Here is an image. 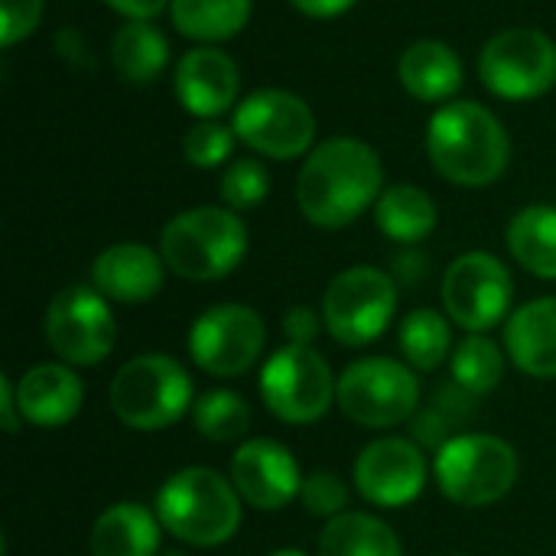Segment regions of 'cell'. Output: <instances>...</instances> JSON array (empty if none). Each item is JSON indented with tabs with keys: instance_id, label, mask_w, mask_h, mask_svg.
<instances>
[{
	"instance_id": "obj_1",
	"label": "cell",
	"mask_w": 556,
	"mask_h": 556,
	"mask_svg": "<svg viewBox=\"0 0 556 556\" xmlns=\"http://www.w3.org/2000/svg\"><path fill=\"white\" fill-rule=\"evenodd\" d=\"M384 192V163L358 137H329L313 147L296 176V205L316 228L336 231L375 208Z\"/></svg>"
},
{
	"instance_id": "obj_2",
	"label": "cell",
	"mask_w": 556,
	"mask_h": 556,
	"mask_svg": "<svg viewBox=\"0 0 556 556\" xmlns=\"http://www.w3.org/2000/svg\"><path fill=\"white\" fill-rule=\"evenodd\" d=\"M427 156L446 182L485 189L505 176L511 163V137L485 104L446 101L427 124Z\"/></svg>"
},
{
	"instance_id": "obj_3",
	"label": "cell",
	"mask_w": 556,
	"mask_h": 556,
	"mask_svg": "<svg viewBox=\"0 0 556 556\" xmlns=\"http://www.w3.org/2000/svg\"><path fill=\"white\" fill-rule=\"evenodd\" d=\"M153 511L176 541L189 547H222L238 534L244 502L222 472L186 466L160 485Z\"/></svg>"
},
{
	"instance_id": "obj_4",
	"label": "cell",
	"mask_w": 556,
	"mask_h": 556,
	"mask_svg": "<svg viewBox=\"0 0 556 556\" xmlns=\"http://www.w3.org/2000/svg\"><path fill=\"white\" fill-rule=\"evenodd\" d=\"M160 254L176 277L215 283L241 267L248 254V228L228 205H195L166 222Z\"/></svg>"
},
{
	"instance_id": "obj_5",
	"label": "cell",
	"mask_w": 556,
	"mask_h": 556,
	"mask_svg": "<svg viewBox=\"0 0 556 556\" xmlns=\"http://www.w3.org/2000/svg\"><path fill=\"white\" fill-rule=\"evenodd\" d=\"M108 397L114 417L137 433L169 430L195 404L189 371L163 352H143L124 362L111 381Z\"/></svg>"
},
{
	"instance_id": "obj_6",
	"label": "cell",
	"mask_w": 556,
	"mask_h": 556,
	"mask_svg": "<svg viewBox=\"0 0 556 556\" xmlns=\"http://www.w3.org/2000/svg\"><path fill=\"white\" fill-rule=\"evenodd\" d=\"M521 472L515 446L492 433H459L433 459V479L443 498L459 508H489L502 502Z\"/></svg>"
},
{
	"instance_id": "obj_7",
	"label": "cell",
	"mask_w": 556,
	"mask_h": 556,
	"mask_svg": "<svg viewBox=\"0 0 556 556\" xmlns=\"http://www.w3.org/2000/svg\"><path fill=\"white\" fill-rule=\"evenodd\" d=\"M336 404L352 424L388 430L410 424V417L420 410V381L410 365L388 355H368L339 375Z\"/></svg>"
},
{
	"instance_id": "obj_8",
	"label": "cell",
	"mask_w": 556,
	"mask_h": 556,
	"mask_svg": "<svg viewBox=\"0 0 556 556\" xmlns=\"http://www.w3.org/2000/svg\"><path fill=\"white\" fill-rule=\"evenodd\" d=\"M397 309V283L388 270L355 264L336 274L323 293L326 332L349 349L371 345L381 339Z\"/></svg>"
},
{
	"instance_id": "obj_9",
	"label": "cell",
	"mask_w": 556,
	"mask_h": 556,
	"mask_svg": "<svg viewBox=\"0 0 556 556\" xmlns=\"http://www.w3.org/2000/svg\"><path fill=\"white\" fill-rule=\"evenodd\" d=\"M257 388L277 420L306 427L329 414L339 381L313 345H283L264 362Z\"/></svg>"
},
{
	"instance_id": "obj_10",
	"label": "cell",
	"mask_w": 556,
	"mask_h": 556,
	"mask_svg": "<svg viewBox=\"0 0 556 556\" xmlns=\"http://www.w3.org/2000/svg\"><path fill=\"white\" fill-rule=\"evenodd\" d=\"M479 78L502 101H534L556 85V42L538 26H508L479 52Z\"/></svg>"
},
{
	"instance_id": "obj_11",
	"label": "cell",
	"mask_w": 556,
	"mask_h": 556,
	"mask_svg": "<svg viewBox=\"0 0 556 556\" xmlns=\"http://www.w3.org/2000/svg\"><path fill=\"white\" fill-rule=\"evenodd\" d=\"M46 345L72 368L101 365L117 339V323L111 300L101 296L91 283H72L59 290L42 316Z\"/></svg>"
},
{
	"instance_id": "obj_12",
	"label": "cell",
	"mask_w": 556,
	"mask_h": 556,
	"mask_svg": "<svg viewBox=\"0 0 556 556\" xmlns=\"http://www.w3.org/2000/svg\"><path fill=\"white\" fill-rule=\"evenodd\" d=\"M231 130L248 150L267 160H296L313 150L316 114L287 88H257L238 101Z\"/></svg>"
},
{
	"instance_id": "obj_13",
	"label": "cell",
	"mask_w": 556,
	"mask_h": 556,
	"mask_svg": "<svg viewBox=\"0 0 556 556\" xmlns=\"http://www.w3.org/2000/svg\"><path fill=\"white\" fill-rule=\"evenodd\" d=\"M511 300V270L489 251L459 254L443 274V309L450 323H456L469 336H485L498 323H508Z\"/></svg>"
},
{
	"instance_id": "obj_14",
	"label": "cell",
	"mask_w": 556,
	"mask_h": 556,
	"mask_svg": "<svg viewBox=\"0 0 556 556\" xmlns=\"http://www.w3.org/2000/svg\"><path fill=\"white\" fill-rule=\"evenodd\" d=\"M267 329L261 313L244 303H218L195 316L189 329V358L212 378H241L264 355Z\"/></svg>"
},
{
	"instance_id": "obj_15",
	"label": "cell",
	"mask_w": 556,
	"mask_h": 556,
	"mask_svg": "<svg viewBox=\"0 0 556 556\" xmlns=\"http://www.w3.org/2000/svg\"><path fill=\"white\" fill-rule=\"evenodd\" d=\"M427 459L414 440L404 437H381L368 443L355 466L352 482L358 495L378 508H407L427 489Z\"/></svg>"
},
{
	"instance_id": "obj_16",
	"label": "cell",
	"mask_w": 556,
	"mask_h": 556,
	"mask_svg": "<svg viewBox=\"0 0 556 556\" xmlns=\"http://www.w3.org/2000/svg\"><path fill=\"white\" fill-rule=\"evenodd\" d=\"M228 479L244 505L257 511H280L293 498H300L306 476L300 472L296 456L283 443L257 437V440H244L235 450Z\"/></svg>"
},
{
	"instance_id": "obj_17",
	"label": "cell",
	"mask_w": 556,
	"mask_h": 556,
	"mask_svg": "<svg viewBox=\"0 0 556 556\" xmlns=\"http://www.w3.org/2000/svg\"><path fill=\"white\" fill-rule=\"evenodd\" d=\"M173 91L182 111L199 121H218L225 111L238 108L241 72L238 62L215 46L189 49L173 72Z\"/></svg>"
},
{
	"instance_id": "obj_18",
	"label": "cell",
	"mask_w": 556,
	"mask_h": 556,
	"mask_svg": "<svg viewBox=\"0 0 556 556\" xmlns=\"http://www.w3.org/2000/svg\"><path fill=\"white\" fill-rule=\"evenodd\" d=\"M166 261L160 251L140 241H121L104 248L91 264V287L111 303H150L166 280Z\"/></svg>"
},
{
	"instance_id": "obj_19",
	"label": "cell",
	"mask_w": 556,
	"mask_h": 556,
	"mask_svg": "<svg viewBox=\"0 0 556 556\" xmlns=\"http://www.w3.org/2000/svg\"><path fill=\"white\" fill-rule=\"evenodd\" d=\"M16 404L23 424L39 430H59L72 424L85 404V384L65 362H42L23 371L16 381Z\"/></svg>"
},
{
	"instance_id": "obj_20",
	"label": "cell",
	"mask_w": 556,
	"mask_h": 556,
	"mask_svg": "<svg viewBox=\"0 0 556 556\" xmlns=\"http://www.w3.org/2000/svg\"><path fill=\"white\" fill-rule=\"evenodd\" d=\"M505 352L528 378H556V296L531 300L508 316Z\"/></svg>"
},
{
	"instance_id": "obj_21",
	"label": "cell",
	"mask_w": 556,
	"mask_h": 556,
	"mask_svg": "<svg viewBox=\"0 0 556 556\" xmlns=\"http://www.w3.org/2000/svg\"><path fill=\"white\" fill-rule=\"evenodd\" d=\"M397 78L414 101L446 104L463 88V59L443 39H417L401 52Z\"/></svg>"
},
{
	"instance_id": "obj_22",
	"label": "cell",
	"mask_w": 556,
	"mask_h": 556,
	"mask_svg": "<svg viewBox=\"0 0 556 556\" xmlns=\"http://www.w3.org/2000/svg\"><path fill=\"white\" fill-rule=\"evenodd\" d=\"M160 531L156 511L137 502H117L94 518L88 551L91 556H156Z\"/></svg>"
},
{
	"instance_id": "obj_23",
	"label": "cell",
	"mask_w": 556,
	"mask_h": 556,
	"mask_svg": "<svg viewBox=\"0 0 556 556\" xmlns=\"http://www.w3.org/2000/svg\"><path fill=\"white\" fill-rule=\"evenodd\" d=\"M437 222H440L437 202L430 199V192H424L420 186H410V182L388 186L381 192V199L375 202L378 231L397 244H420L424 238L433 235Z\"/></svg>"
},
{
	"instance_id": "obj_24",
	"label": "cell",
	"mask_w": 556,
	"mask_h": 556,
	"mask_svg": "<svg viewBox=\"0 0 556 556\" xmlns=\"http://www.w3.org/2000/svg\"><path fill=\"white\" fill-rule=\"evenodd\" d=\"M254 13V0H173V29L199 46L235 39Z\"/></svg>"
},
{
	"instance_id": "obj_25",
	"label": "cell",
	"mask_w": 556,
	"mask_h": 556,
	"mask_svg": "<svg viewBox=\"0 0 556 556\" xmlns=\"http://www.w3.org/2000/svg\"><path fill=\"white\" fill-rule=\"evenodd\" d=\"M505 244L511 257L541 280H556V208L534 202L508 222Z\"/></svg>"
},
{
	"instance_id": "obj_26",
	"label": "cell",
	"mask_w": 556,
	"mask_h": 556,
	"mask_svg": "<svg viewBox=\"0 0 556 556\" xmlns=\"http://www.w3.org/2000/svg\"><path fill=\"white\" fill-rule=\"evenodd\" d=\"M169 62V42L150 20H127L111 39V65L130 85H147L163 75Z\"/></svg>"
},
{
	"instance_id": "obj_27",
	"label": "cell",
	"mask_w": 556,
	"mask_h": 556,
	"mask_svg": "<svg viewBox=\"0 0 556 556\" xmlns=\"http://www.w3.org/2000/svg\"><path fill=\"white\" fill-rule=\"evenodd\" d=\"M319 556H404L397 534L375 515L342 511L326 521L319 534Z\"/></svg>"
},
{
	"instance_id": "obj_28",
	"label": "cell",
	"mask_w": 556,
	"mask_h": 556,
	"mask_svg": "<svg viewBox=\"0 0 556 556\" xmlns=\"http://www.w3.org/2000/svg\"><path fill=\"white\" fill-rule=\"evenodd\" d=\"M397 345L414 371H437L453 352L450 316L427 309V306L407 313L397 329Z\"/></svg>"
},
{
	"instance_id": "obj_29",
	"label": "cell",
	"mask_w": 556,
	"mask_h": 556,
	"mask_svg": "<svg viewBox=\"0 0 556 556\" xmlns=\"http://www.w3.org/2000/svg\"><path fill=\"white\" fill-rule=\"evenodd\" d=\"M505 345H498L489 336H466L456 349H453V381L459 388H466L476 397H485L489 391H495L505 378Z\"/></svg>"
},
{
	"instance_id": "obj_30",
	"label": "cell",
	"mask_w": 556,
	"mask_h": 556,
	"mask_svg": "<svg viewBox=\"0 0 556 556\" xmlns=\"http://www.w3.org/2000/svg\"><path fill=\"white\" fill-rule=\"evenodd\" d=\"M192 424H195V433L212 443H238L251 430V404L235 391L215 388L195 397Z\"/></svg>"
},
{
	"instance_id": "obj_31",
	"label": "cell",
	"mask_w": 556,
	"mask_h": 556,
	"mask_svg": "<svg viewBox=\"0 0 556 556\" xmlns=\"http://www.w3.org/2000/svg\"><path fill=\"white\" fill-rule=\"evenodd\" d=\"M267 192H270V173L254 156H241V160L228 163V169L222 173V182H218V195L231 212L257 208L267 199Z\"/></svg>"
},
{
	"instance_id": "obj_32",
	"label": "cell",
	"mask_w": 556,
	"mask_h": 556,
	"mask_svg": "<svg viewBox=\"0 0 556 556\" xmlns=\"http://www.w3.org/2000/svg\"><path fill=\"white\" fill-rule=\"evenodd\" d=\"M235 140L238 137H235L231 124H222V121H195L182 134V156L192 166H199V169H215V166L228 163Z\"/></svg>"
},
{
	"instance_id": "obj_33",
	"label": "cell",
	"mask_w": 556,
	"mask_h": 556,
	"mask_svg": "<svg viewBox=\"0 0 556 556\" xmlns=\"http://www.w3.org/2000/svg\"><path fill=\"white\" fill-rule=\"evenodd\" d=\"M300 505L313 518H339L349 508V485L336 472H313L303 479L300 489Z\"/></svg>"
},
{
	"instance_id": "obj_34",
	"label": "cell",
	"mask_w": 556,
	"mask_h": 556,
	"mask_svg": "<svg viewBox=\"0 0 556 556\" xmlns=\"http://www.w3.org/2000/svg\"><path fill=\"white\" fill-rule=\"evenodd\" d=\"M42 20V0H0V42L10 49Z\"/></svg>"
},
{
	"instance_id": "obj_35",
	"label": "cell",
	"mask_w": 556,
	"mask_h": 556,
	"mask_svg": "<svg viewBox=\"0 0 556 556\" xmlns=\"http://www.w3.org/2000/svg\"><path fill=\"white\" fill-rule=\"evenodd\" d=\"M410 437H414V443L420 446V450H433V453H440L453 437H459L453 427H450V420L433 407V404H424L414 417H410Z\"/></svg>"
},
{
	"instance_id": "obj_36",
	"label": "cell",
	"mask_w": 556,
	"mask_h": 556,
	"mask_svg": "<svg viewBox=\"0 0 556 556\" xmlns=\"http://www.w3.org/2000/svg\"><path fill=\"white\" fill-rule=\"evenodd\" d=\"M446 420H450V427L453 430H459V427H466V424H472L476 420V414H479V397L476 394H469L466 388H459L456 381H450V384H443V388H437V394H433V401H430Z\"/></svg>"
},
{
	"instance_id": "obj_37",
	"label": "cell",
	"mask_w": 556,
	"mask_h": 556,
	"mask_svg": "<svg viewBox=\"0 0 556 556\" xmlns=\"http://www.w3.org/2000/svg\"><path fill=\"white\" fill-rule=\"evenodd\" d=\"M280 329H283L287 345H313L319 329H326V323H323V313H316L309 306H290L283 313Z\"/></svg>"
},
{
	"instance_id": "obj_38",
	"label": "cell",
	"mask_w": 556,
	"mask_h": 556,
	"mask_svg": "<svg viewBox=\"0 0 556 556\" xmlns=\"http://www.w3.org/2000/svg\"><path fill=\"white\" fill-rule=\"evenodd\" d=\"M55 49H59V55H62L72 68H78V72H85V68L94 65V59H91V52H88V42H85V36H81L78 29H68V26L59 29Z\"/></svg>"
},
{
	"instance_id": "obj_39",
	"label": "cell",
	"mask_w": 556,
	"mask_h": 556,
	"mask_svg": "<svg viewBox=\"0 0 556 556\" xmlns=\"http://www.w3.org/2000/svg\"><path fill=\"white\" fill-rule=\"evenodd\" d=\"M0 424H3V433H10V437L23 424V414H20V404H16V381L10 375L0 378Z\"/></svg>"
},
{
	"instance_id": "obj_40",
	"label": "cell",
	"mask_w": 556,
	"mask_h": 556,
	"mask_svg": "<svg viewBox=\"0 0 556 556\" xmlns=\"http://www.w3.org/2000/svg\"><path fill=\"white\" fill-rule=\"evenodd\" d=\"M358 0H290L293 10H300L303 16L313 20H336L342 13H349Z\"/></svg>"
},
{
	"instance_id": "obj_41",
	"label": "cell",
	"mask_w": 556,
	"mask_h": 556,
	"mask_svg": "<svg viewBox=\"0 0 556 556\" xmlns=\"http://www.w3.org/2000/svg\"><path fill=\"white\" fill-rule=\"evenodd\" d=\"M114 13H121L124 20H153L160 16L173 0H104Z\"/></svg>"
},
{
	"instance_id": "obj_42",
	"label": "cell",
	"mask_w": 556,
	"mask_h": 556,
	"mask_svg": "<svg viewBox=\"0 0 556 556\" xmlns=\"http://www.w3.org/2000/svg\"><path fill=\"white\" fill-rule=\"evenodd\" d=\"M267 556H309V554H303V551H296V547H283V551H274V554H267Z\"/></svg>"
},
{
	"instance_id": "obj_43",
	"label": "cell",
	"mask_w": 556,
	"mask_h": 556,
	"mask_svg": "<svg viewBox=\"0 0 556 556\" xmlns=\"http://www.w3.org/2000/svg\"><path fill=\"white\" fill-rule=\"evenodd\" d=\"M163 556H186V554H179V551H169V554H163Z\"/></svg>"
}]
</instances>
